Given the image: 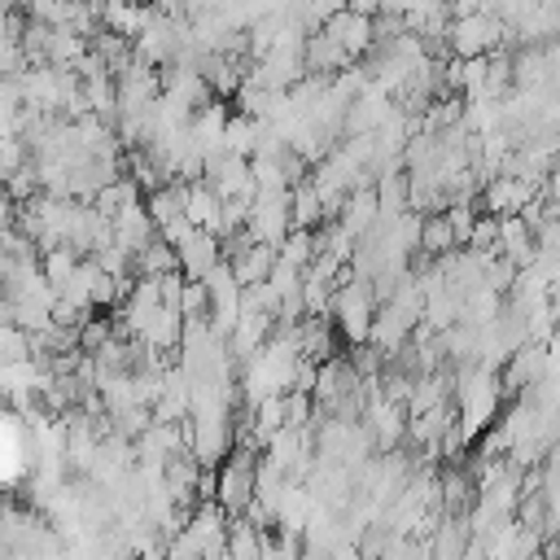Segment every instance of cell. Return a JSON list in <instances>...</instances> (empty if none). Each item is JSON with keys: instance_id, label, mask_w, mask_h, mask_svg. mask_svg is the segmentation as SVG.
<instances>
[{"instance_id": "cell-13", "label": "cell", "mask_w": 560, "mask_h": 560, "mask_svg": "<svg viewBox=\"0 0 560 560\" xmlns=\"http://www.w3.org/2000/svg\"><path fill=\"white\" fill-rule=\"evenodd\" d=\"M315 254H319V245H315V228H289V236L280 241V258L293 262V267H302V271L315 262Z\"/></svg>"}, {"instance_id": "cell-11", "label": "cell", "mask_w": 560, "mask_h": 560, "mask_svg": "<svg viewBox=\"0 0 560 560\" xmlns=\"http://www.w3.org/2000/svg\"><path fill=\"white\" fill-rule=\"evenodd\" d=\"M228 556H232V560H254V556H262V529H258L245 512H236V516L228 521Z\"/></svg>"}, {"instance_id": "cell-15", "label": "cell", "mask_w": 560, "mask_h": 560, "mask_svg": "<svg viewBox=\"0 0 560 560\" xmlns=\"http://www.w3.org/2000/svg\"><path fill=\"white\" fill-rule=\"evenodd\" d=\"M468 249L499 254V214H490V210L477 214V228H472V236H468Z\"/></svg>"}, {"instance_id": "cell-5", "label": "cell", "mask_w": 560, "mask_h": 560, "mask_svg": "<svg viewBox=\"0 0 560 560\" xmlns=\"http://www.w3.org/2000/svg\"><path fill=\"white\" fill-rule=\"evenodd\" d=\"M179 249V267H184V276H210L214 271V262L223 258V241L214 236V232H206V228H197L188 241H179L175 245Z\"/></svg>"}, {"instance_id": "cell-2", "label": "cell", "mask_w": 560, "mask_h": 560, "mask_svg": "<svg viewBox=\"0 0 560 560\" xmlns=\"http://www.w3.org/2000/svg\"><path fill=\"white\" fill-rule=\"evenodd\" d=\"M538 179H529V175H512V171H499V175H490L486 179V188H481V206L490 210V214H516V210H525L534 197H538Z\"/></svg>"}, {"instance_id": "cell-1", "label": "cell", "mask_w": 560, "mask_h": 560, "mask_svg": "<svg viewBox=\"0 0 560 560\" xmlns=\"http://www.w3.org/2000/svg\"><path fill=\"white\" fill-rule=\"evenodd\" d=\"M446 39H451V57H486V52H494L508 39V22L494 18V13H486V9L459 13L451 22Z\"/></svg>"}, {"instance_id": "cell-6", "label": "cell", "mask_w": 560, "mask_h": 560, "mask_svg": "<svg viewBox=\"0 0 560 560\" xmlns=\"http://www.w3.org/2000/svg\"><path fill=\"white\" fill-rule=\"evenodd\" d=\"M354 57L337 44V35L328 31V26H311V35H306V70H319V74H337V70H346Z\"/></svg>"}, {"instance_id": "cell-3", "label": "cell", "mask_w": 560, "mask_h": 560, "mask_svg": "<svg viewBox=\"0 0 560 560\" xmlns=\"http://www.w3.org/2000/svg\"><path fill=\"white\" fill-rule=\"evenodd\" d=\"M332 35H337V44L359 61V57H368L372 52V44H376V18H368V13H354L350 4L346 9H337L328 22H324Z\"/></svg>"}, {"instance_id": "cell-10", "label": "cell", "mask_w": 560, "mask_h": 560, "mask_svg": "<svg viewBox=\"0 0 560 560\" xmlns=\"http://www.w3.org/2000/svg\"><path fill=\"white\" fill-rule=\"evenodd\" d=\"M289 210H293V228H319L328 214H324V192L315 188V179H302V184H293V201H289Z\"/></svg>"}, {"instance_id": "cell-14", "label": "cell", "mask_w": 560, "mask_h": 560, "mask_svg": "<svg viewBox=\"0 0 560 560\" xmlns=\"http://www.w3.org/2000/svg\"><path fill=\"white\" fill-rule=\"evenodd\" d=\"M214 306V293H210V280L201 276H184V293H179V311L184 315H210Z\"/></svg>"}, {"instance_id": "cell-4", "label": "cell", "mask_w": 560, "mask_h": 560, "mask_svg": "<svg viewBox=\"0 0 560 560\" xmlns=\"http://www.w3.org/2000/svg\"><path fill=\"white\" fill-rule=\"evenodd\" d=\"M153 236H158V223H153V214H149L144 197H140V201H131V206H122V210L114 214V241H118L122 249L140 254Z\"/></svg>"}, {"instance_id": "cell-8", "label": "cell", "mask_w": 560, "mask_h": 560, "mask_svg": "<svg viewBox=\"0 0 560 560\" xmlns=\"http://www.w3.org/2000/svg\"><path fill=\"white\" fill-rule=\"evenodd\" d=\"M420 249H424V254H433V258H442V254L459 249V236H455V228H451V214H446V210H429V214H424V223H420Z\"/></svg>"}, {"instance_id": "cell-7", "label": "cell", "mask_w": 560, "mask_h": 560, "mask_svg": "<svg viewBox=\"0 0 560 560\" xmlns=\"http://www.w3.org/2000/svg\"><path fill=\"white\" fill-rule=\"evenodd\" d=\"M276 262H280V245H271V241H254L245 254L232 258V271H236V280L249 289V284H262V280L276 271Z\"/></svg>"}, {"instance_id": "cell-9", "label": "cell", "mask_w": 560, "mask_h": 560, "mask_svg": "<svg viewBox=\"0 0 560 560\" xmlns=\"http://www.w3.org/2000/svg\"><path fill=\"white\" fill-rule=\"evenodd\" d=\"M166 271H184V267H179V249L158 232V236L136 254V276H166Z\"/></svg>"}, {"instance_id": "cell-12", "label": "cell", "mask_w": 560, "mask_h": 560, "mask_svg": "<svg viewBox=\"0 0 560 560\" xmlns=\"http://www.w3.org/2000/svg\"><path fill=\"white\" fill-rule=\"evenodd\" d=\"M79 262H83V254H79L74 245H48V249H39V267H44V276L57 284V293H61V284L79 271Z\"/></svg>"}]
</instances>
